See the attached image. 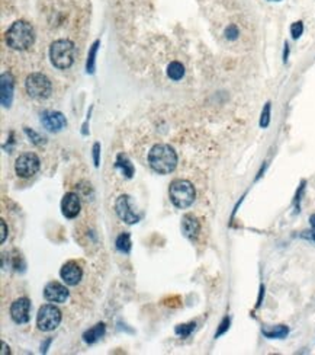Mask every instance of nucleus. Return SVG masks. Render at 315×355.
<instances>
[{
	"instance_id": "6ab92c4d",
	"label": "nucleus",
	"mask_w": 315,
	"mask_h": 355,
	"mask_svg": "<svg viewBox=\"0 0 315 355\" xmlns=\"http://www.w3.org/2000/svg\"><path fill=\"white\" fill-rule=\"evenodd\" d=\"M167 76L172 80H180L185 76V67L179 61H172L167 67Z\"/></svg>"
},
{
	"instance_id": "5701e85b",
	"label": "nucleus",
	"mask_w": 315,
	"mask_h": 355,
	"mask_svg": "<svg viewBox=\"0 0 315 355\" xmlns=\"http://www.w3.org/2000/svg\"><path fill=\"white\" fill-rule=\"evenodd\" d=\"M270 109H272V104L267 102L264 108H263V112H261L260 117V127L261 128H267L269 124H270Z\"/></svg>"
},
{
	"instance_id": "473e14b6",
	"label": "nucleus",
	"mask_w": 315,
	"mask_h": 355,
	"mask_svg": "<svg viewBox=\"0 0 315 355\" xmlns=\"http://www.w3.org/2000/svg\"><path fill=\"white\" fill-rule=\"evenodd\" d=\"M263 294H264V287L261 285L260 287V296H259V300H257V307L261 304V299H263Z\"/></svg>"
},
{
	"instance_id": "dca6fc26",
	"label": "nucleus",
	"mask_w": 315,
	"mask_h": 355,
	"mask_svg": "<svg viewBox=\"0 0 315 355\" xmlns=\"http://www.w3.org/2000/svg\"><path fill=\"white\" fill-rule=\"evenodd\" d=\"M105 332H106V326H105V323H98V325L92 326L90 329H87L86 332L83 334V341L89 345L96 344L100 338H103V336H105Z\"/></svg>"
},
{
	"instance_id": "0eeeda50",
	"label": "nucleus",
	"mask_w": 315,
	"mask_h": 355,
	"mask_svg": "<svg viewBox=\"0 0 315 355\" xmlns=\"http://www.w3.org/2000/svg\"><path fill=\"white\" fill-rule=\"evenodd\" d=\"M41 162L35 153H23L15 162V172L19 178L28 179L40 171Z\"/></svg>"
},
{
	"instance_id": "4be33fe9",
	"label": "nucleus",
	"mask_w": 315,
	"mask_h": 355,
	"mask_svg": "<svg viewBox=\"0 0 315 355\" xmlns=\"http://www.w3.org/2000/svg\"><path fill=\"white\" fill-rule=\"evenodd\" d=\"M195 328H196L195 322L183 323V325H177V326H176V329H174V332H176V335H179L180 338H187V336H190V334L195 331Z\"/></svg>"
},
{
	"instance_id": "a211bd4d",
	"label": "nucleus",
	"mask_w": 315,
	"mask_h": 355,
	"mask_svg": "<svg viewBox=\"0 0 315 355\" xmlns=\"http://www.w3.org/2000/svg\"><path fill=\"white\" fill-rule=\"evenodd\" d=\"M116 168H120L121 171H122V173L127 176V178H132V175H134V166H132V163H131V160L125 156V154H118V157H116Z\"/></svg>"
},
{
	"instance_id": "a878e982",
	"label": "nucleus",
	"mask_w": 315,
	"mask_h": 355,
	"mask_svg": "<svg viewBox=\"0 0 315 355\" xmlns=\"http://www.w3.org/2000/svg\"><path fill=\"white\" fill-rule=\"evenodd\" d=\"M304 188H305V181H302V185L299 186L298 192H296V195H295V201H294L295 214H298V213L301 211V205H299V203H301V197H302V192H304Z\"/></svg>"
},
{
	"instance_id": "aec40b11",
	"label": "nucleus",
	"mask_w": 315,
	"mask_h": 355,
	"mask_svg": "<svg viewBox=\"0 0 315 355\" xmlns=\"http://www.w3.org/2000/svg\"><path fill=\"white\" fill-rule=\"evenodd\" d=\"M116 249L120 250V252H122V253H130L131 250V236L130 233H122V235H120L118 236V239H116Z\"/></svg>"
},
{
	"instance_id": "9b49d317",
	"label": "nucleus",
	"mask_w": 315,
	"mask_h": 355,
	"mask_svg": "<svg viewBox=\"0 0 315 355\" xmlns=\"http://www.w3.org/2000/svg\"><path fill=\"white\" fill-rule=\"evenodd\" d=\"M41 124L51 133L61 131L67 125L65 117L58 111H45L41 115Z\"/></svg>"
},
{
	"instance_id": "393cba45",
	"label": "nucleus",
	"mask_w": 315,
	"mask_h": 355,
	"mask_svg": "<svg viewBox=\"0 0 315 355\" xmlns=\"http://www.w3.org/2000/svg\"><path fill=\"white\" fill-rule=\"evenodd\" d=\"M229 325H231V319H229L228 316H227V317H224V319H222V322H221V325H219V328H218L217 334H215V338H219L221 335L225 334V332L229 329Z\"/></svg>"
},
{
	"instance_id": "f257e3e1",
	"label": "nucleus",
	"mask_w": 315,
	"mask_h": 355,
	"mask_svg": "<svg viewBox=\"0 0 315 355\" xmlns=\"http://www.w3.org/2000/svg\"><path fill=\"white\" fill-rule=\"evenodd\" d=\"M5 41L12 50L23 51L28 50L35 41V31L32 25L26 21H16L5 34Z\"/></svg>"
},
{
	"instance_id": "b1692460",
	"label": "nucleus",
	"mask_w": 315,
	"mask_h": 355,
	"mask_svg": "<svg viewBox=\"0 0 315 355\" xmlns=\"http://www.w3.org/2000/svg\"><path fill=\"white\" fill-rule=\"evenodd\" d=\"M302 33H304V23L301 21L295 22V23H292V26H291V35H292V38L294 40H298L301 35H302Z\"/></svg>"
},
{
	"instance_id": "4468645a",
	"label": "nucleus",
	"mask_w": 315,
	"mask_h": 355,
	"mask_svg": "<svg viewBox=\"0 0 315 355\" xmlns=\"http://www.w3.org/2000/svg\"><path fill=\"white\" fill-rule=\"evenodd\" d=\"M0 86H2V105L5 108H9L13 99V77L11 73H3L2 80H0Z\"/></svg>"
},
{
	"instance_id": "7ed1b4c3",
	"label": "nucleus",
	"mask_w": 315,
	"mask_h": 355,
	"mask_svg": "<svg viewBox=\"0 0 315 355\" xmlns=\"http://www.w3.org/2000/svg\"><path fill=\"white\" fill-rule=\"evenodd\" d=\"M50 58L54 67L60 70L70 69L76 58V47L70 40H57L50 47Z\"/></svg>"
},
{
	"instance_id": "cd10ccee",
	"label": "nucleus",
	"mask_w": 315,
	"mask_h": 355,
	"mask_svg": "<svg viewBox=\"0 0 315 355\" xmlns=\"http://www.w3.org/2000/svg\"><path fill=\"white\" fill-rule=\"evenodd\" d=\"M25 133H26V136L32 140V143H35V144H43L44 143V137H41L40 134H36L33 130H29V128H25Z\"/></svg>"
},
{
	"instance_id": "f3484780",
	"label": "nucleus",
	"mask_w": 315,
	"mask_h": 355,
	"mask_svg": "<svg viewBox=\"0 0 315 355\" xmlns=\"http://www.w3.org/2000/svg\"><path fill=\"white\" fill-rule=\"evenodd\" d=\"M261 334L269 339H285L289 334V328L286 325H276V326H263Z\"/></svg>"
},
{
	"instance_id": "bb28decb",
	"label": "nucleus",
	"mask_w": 315,
	"mask_h": 355,
	"mask_svg": "<svg viewBox=\"0 0 315 355\" xmlns=\"http://www.w3.org/2000/svg\"><path fill=\"white\" fill-rule=\"evenodd\" d=\"M239 28L235 26V25H229L228 28L225 29V37H227V40H229V41H234V40H237L239 38Z\"/></svg>"
},
{
	"instance_id": "f03ea898",
	"label": "nucleus",
	"mask_w": 315,
	"mask_h": 355,
	"mask_svg": "<svg viewBox=\"0 0 315 355\" xmlns=\"http://www.w3.org/2000/svg\"><path fill=\"white\" fill-rule=\"evenodd\" d=\"M148 163L152 171L157 173L173 172L177 166V154L172 146L169 144H155L148 151Z\"/></svg>"
},
{
	"instance_id": "423d86ee",
	"label": "nucleus",
	"mask_w": 315,
	"mask_h": 355,
	"mask_svg": "<svg viewBox=\"0 0 315 355\" xmlns=\"http://www.w3.org/2000/svg\"><path fill=\"white\" fill-rule=\"evenodd\" d=\"M61 323V312L54 304H44L36 316V326L43 332H51Z\"/></svg>"
},
{
	"instance_id": "20e7f679",
	"label": "nucleus",
	"mask_w": 315,
	"mask_h": 355,
	"mask_svg": "<svg viewBox=\"0 0 315 355\" xmlns=\"http://www.w3.org/2000/svg\"><path fill=\"white\" fill-rule=\"evenodd\" d=\"M169 195H170V201L173 203L176 208L185 210L195 201V186L186 179H176L170 183Z\"/></svg>"
},
{
	"instance_id": "7c9ffc66",
	"label": "nucleus",
	"mask_w": 315,
	"mask_h": 355,
	"mask_svg": "<svg viewBox=\"0 0 315 355\" xmlns=\"http://www.w3.org/2000/svg\"><path fill=\"white\" fill-rule=\"evenodd\" d=\"M6 236H8V227H6V221H5V220H2V239H0V242H2V243L6 240Z\"/></svg>"
},
{
	"instance_id": "c85d7f7f",
	"label": "nucleus",
	"mask_w": 315,
	"mask_h": 355,
	"mask_svg": "<svg viewBox=\"0 0 315 355\" xmlns=\"http://www.w3.org/2000/svg\"><path fill=\"white\" fill-rule=\"evenodd\" d=\"M309 224H311V232H308L309 235H306V233L304 232V235H302V236L308 237L309 240L315 242V214L309 215Z\"/></svg>"
},
{
	"instance_id": "2eb2a0df",
	"label": "nucleus",
	"mask_w": 315,
	"mask_h": 355,
	"mask_svg": "<svg viewBox=\"0 0 315 355\" xmlns=\"http://www.w3.org/2000/svg\"><path fill=\"white\" fill-rule=\"evenodd\" d=\"M182 232L187 239L195 240L196 237L199 236V232H201L199 220L192 214L183 215V218H182Z\"/></svg>"
},
{
	"instance_id": "c756f323",
	"label": "nucleus",
	"mask_w": 315,
	"mask_h": 355,
	"mask_svg": "<svg viewBox=\"0 0 315 355\" xmlns=\"http://www.w3.org/2000/svg\"><path fill=\"white\" fill-rule=\"evenodd\" d=\"M99 153H100V144L95 143V146H93V160H95V166L96 168L99 166Z\"/></svg>"
},
{
	"instance_id": "412c9836",
	"label": "nucleus",
	"mask_w": 315,
	"mask_h": 355,
	"mask_svg": "<svg viewBox=\"0 0 315 355\" xmlns=\"http://www.w3.org/2000/svg\"><path fill=\"white\" fill-rule=\"evenodd\" d=\"M99 41H95L92 48H90V53H89V57H87V64H86V70L87 73H95V60H96V53H98L99 48Z\"/></svg>"
},
{
	"instance_id": "6e6552de",
	"label": "nucleus",
	"mask_w": 315,
	"mask_h": 355,
	"mask_svg": "<svg viewBox=\"0 0 315 355\" xmlns=\"http://www.w3.org/2000/svg\"><path fill=\"white\" fill-rule=\"evenodd\" d=\"M115 211L121 220L127 224H135L140 221L141 215L137 214L131 205V200L128 195H121L120 198L115 203Z\"/></svg>"
},
{
	"instance_id": "ddd939ff",
	"label": "nucleus",
	"mask_w": 315,
	"mask_h": 355,
	"mask_svg": "<svg viewBox=\"0 0 315 355\" xmlns=\"http://www.w3.org/2000/svg\"><path fill=\"white\" fill-rule=\"evenodd\" d=\"M80 198L74 192H67L61 200V213L65 218H76L80 213Z\"/></svg>"
},
{
	"instance_id": "1a4fd4ad",
	"label": "nucleus",
	"mask_w": 315,
	"mask_h": 355,
	"mask_svg": "<svg viewBox=\"0 0 315 355\" xmlns=\"http://www.w3.org/2000/svg\"><path fill=\"white\" fill-rule=\"evenodd\" d=\"M60 277L67 285L73 287V285H77L83 278V269L76 261H68L60 271Z\"/></svg>"
},
{
	"instance_id": "9d476101",
	"label": "nucleus",
	"mask_w": 315,
	"mask_h": 355,
	"mask_svg": "<svg viewBox=\"0 0 315 355\" xmlns=\"http://www.w3.org/2000/svg\"><path fill=\"white\" fill-rule=\"evenodd\" d=\"M29 312H31V302L26 297L18 299L12 303L11 317L15 323L23 325L29 322Z\"/></svg>"
},
{
	"instance_id": "2f4dec72",
	"label": "nucleus",
	"mask_w": 315,
	"mask_h": 355,
	"mask_svg": "<svg viewBox=\"0 0 315 355\" xmlns=\"http://www.w3.org/2000/svg\"><path fill=\"white\" fill-rule=\"evenodd\" d=\"M288 53H289V47H288V44H285V53H283V61L285 63L288 61Z\"/></svg>"
},
{
	"instance_id": "39448f33",
	"label": "nucleus",
	"mask_w": 315,
	"mask_h": 355,
	"mask_svg": "<svg viewBox=\"0 0 315 355\" xmlns=\"http://www.w3.org/2000/svg\"><path fill=\"white\" fill-rule=\"evenodd\" d=\"M25 87L28 95L33 99H47L53 92L51 80L43 73H31L26 77Z\"/></svg>"
},
{
	"instance_id": "72a5a7b5",
	"label": "nucleus",
	"mask_w": 315,
	"mask_h": 355,
	"mask_svg": "<svg viewBox=\"0 0 315 355\" xmlns=\"http://www.w3.org/2000/svg\"><path fill=\"white\" fill-rule=\"evenodd\" d=\"M2 346H3V351H2V354L5 355L6 354V344H5V342H2Z\"/></svg>"
},
{
	"instance_id": "f8f14e48",
	"label": "nucleus",
	"mask_w": 315,
	"mask_h": 355,
	"mask_svg": "<svg viewBox=\"0 0 315 355\" xmlns=\"http://www.w3.org/2000/svg\"><path fill=\"white\" fill-rule=\"evenodd\" d=\"M44 297L50 303H64L68 299V290L63 284L51 281L44 288Z\"/></svg>"
},
{
	"instance_id": "f704fd0d",
	"label": "nucleus",
	"mask_w": 315,
	"mask_h": 355,
	"mask_svg": "<svg viewBox=\"0 0 315 355\" xmlns=\"http://www.w3.org/2000/svg\"><path fill=\"white\" fill-rule=\"evenodd\" d=\"M270 2H281V0H270Z\"/></svg>"
}]
</instances>
